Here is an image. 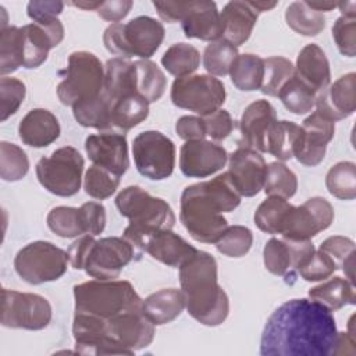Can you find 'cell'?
<instances>
[{"mask_svg": "<svg viewBox=\"0 0 356 356\" xmlns=\"http://www.w3.org/2000/svg\"><path fill=\"white\" fill-rule=\"evenodd\" d=\"M339 10H341V17L346 18H356V3L355 1H341L338 3Z\"/></svg>", "mask_w": 356, "mask_h": 356, "instance_id": "cell-61", "label": "cell"}, {"mask_svg": "<svg viewBox=\"0 0 356 356\" xmlns=\"http://www.w3.org/2000/svg\"><path fill=\"white\" fill-rule=\"evenodd\" d=\"M227 97L224 83L206 74L177 78L171 85V102L179 108L209 115L221 108Z\"/></svg>", "mask_w": 356, "mask_h": 356, "instance_id": "cell-10", "label": "cell"}, {"mask_svg": "<svg viewBox=\"0 0 356 356\" xmlns=\"http://www.w3.org/2000/svg\"><path fill=\"white\" fill-rule=\"evenodd\" d=\"M285 108L293 114H306L316 106L317 93L300 81L295 74L278 93Z\"/></svg>", "mask_w": 356, "mask_h": 356, "instance_id": "cell-40", "label": "cell"}, {"mask_svg": "<svg viewBox=\"0 0 356 356\" xmlns=\"http://www.w3.org/2000/svg\"><path fill=\"white\" fill-rule=\"evenodd\" d=\"M24 67V46H22V28L6 26L1 28L0 40V74L6 76Z\"/></svg>", "mask_w": 356, "mask_h": 356, "instance_id": "cell-38", "label": "cell"}, {"mask_svg": "<svg viewBox=\"0 0 356 356\" xmlns=\"http://www.w3.org/2000/svg\"><path fill=\"white\" fill-rule=\"evenodd\" d=\"M320 250H323L324 253H327L337 264L338 268L342 267V263L345 261V259L355 252V242L350 238L346 236H341V235H335V236H330L327 238L318 248Z\"/></svg>", "mask_w": 356, "mask_h": 356, "instance_id": "cell-54", "label": "cell"}, {"mask_svg": "<svg viewBox=\"0 0 356 356\" xmlns=\"http://www.w3.org/2000/svg\"><path fill=\"white\" fill-rule=\"evenodd\" d=\"M264 192L268 196H278L289 199L296 193L298 178L292 170H289L284 163L274 161L267 165Z\"/></svg>", "mask_w": 356, "mask_h": 356, "instance_id": "cell-45", "label": "cell"}, {"mask_svg": "<svg viewBox=\"0 0 356 356\" xmlns=\"http://www.w3.org/2000/svg\"><path fill=\"white\" fill-rule=\"evenodd\" d=\"M85 150L93 164L100 165L120 177L125 174L129 167L125 134L103 131L100 134L89 135L85 140Z\"/></svg>", "mask_w": 356, "mask_h": 356, "instance_id": "cell-19", "label": "cell"}, {"mask_svg": "<svg viewBox=\"0 0 356 356\" xmlns=\"http://www.w3.org/2000/svg\"><path fill=\"white\" fill-rule=\"evenodd\" d=\"M72 114L82 127L110 131V103L103 90L97 97L72 106Z\"/></svg>", "mask_w": 356, "mask_h": 356, "instance_id": "cell-39", "label": "cell"}, {"mask_svg": "<svg viewBox=\"0 0 356 356\" xmlns=\"http://www.w3.org/2000/svg\"><path fill=\"white\" fill-rule=\"evenodd\" d=\"M338 270L335 261L323 250H314L312 257L298 270L305 281H324Z\"/></svg>", "mask_w": 356, "mask_h": 356, "instance_id": "cell-50", "label": "cell"}, {"mask_svg": "<svg viewBox=\"0 0 356 356\" xmlns=\"http://www.w3.org/2000/svg\"><path fill=\"white\" fill-rule=\"evenodd\" d=\"M229 76L239 90H257L263 83L264 60L252 53L238 54L229 68Z\"/></svg>", "mask_w": 356, "mask_h": 356, "instance_id": "cell-33", "label": "cell"}, {"mask_svg": "<svg viewBox=\"0 0 356 356\" xmlns=\"http://www.w3.org/2000/svg\"><path fill=\"white\" fill-rule=\"evenodd\" d=\"M185 309V299L181 289L167 288L150 293L142 305V312L154 324L163 325L175 320Z\"/></svg>", "mask_w": 356, "mask_h": 356, "instance_id": "cell-29", "label": "cell"}, {"mask_svg": "<svg viewBox=\"0 0 356 356\" xmlns=\"http://www.w3.org/2000/svg\"><path fill=\"white\" fill-rule=\"evenodd\" d=\"M120 185V175L93 164L85 174L83 188L85 192L93 199H107L110 197Z\"/></svg>", "mask_w": 356, "mask_h": 356, "instance_id": "cell-47", "label": "cell"}, {"mask_svg": "<svg viewBox=\"0 0 356 356\" xmlns=\"http://www.w3.org/2000/svg\"><path fill=\"white\" fill-rule=\"evenodd\" d=\"M355 343H356V339L349 332H338L334 355H348V353L355 355L356 353Z\"/></svg>", "mask_w": 356, "mask_h": 356, "instance_id": "cell-60", "label": "cell"}, {"mask_svg": "<svg viewBox=\"0 0 356 356\" xmlns=\"http://www.w3.org/2000/svg\"><path fill=\"white\" fill-rule=\"evenodd\" d=\"M106 335L121 348L135 352L149 346L154 338V324L140 310H129L104 321Z\"/></svg>", "mask_w": 356, "mask_h": 356, "instance_id": "cell-15", "label": "cell"}, {"mask_svg": "<svg viewBox=\"0 0 356 356\" xmlns=\"http://www.w3.org/2000/svg\"><path fill=\"white\" fill-rule=\"evenodd\" d=\"M252 243L253 234L248 227L232 225L220 236L216 242V248L220 253L228 257H242L250 250Z\"/></svg>", "mask_w": 356, "mask_h": 356, "instance_id": "cell-48", "label": "cell"}, {"mask_svg": "<svg viewBox=\"0 0 356 356\" xmlns=\"http://www.w3.org/2000/svg\"><path fill=\"white\" fill-rule=\"evenodd\" d=\"M115 206L120 214L129 220L124 229V238L139 249L149 236L159 231L171 229L175 224L171 206L164 199L154 197L136 185L124 188L115 197Z\"/></svg>", "mask_w": 356, "mask_h": 356, "instance_id": "cell-4", "label": "cell"}, {"mask_svg": "<svg viewBox=\"0 0 356 356\" xmlns=\"http://www.w3.org/2000/svg\"><path fill=\"white\" fill-rule=\"evenodd\" d=\"M51 306L38 293L1 289V325L38 331L49 325Z\"/></svg>", "mask_w": 356, "mask_h": 356, "instance_id": "cell-12", "label": "cell"}, {"mask_svg": "<svg viewBox=\"0 0 356 356\" xmlns=\"http://www.w3.org/2000/svg\"><path fill=\"white\" fill-rule=\"evenodd\" d=\"M47 227L61 238H75L85 234L79 207L57 206L47 214Z\"/></svg>", "mask_w": 356, "mask_h": 356, "instance_id": "cell-43", "label": "cell"}, {"mask_svg": "<svg viewBox=\"0 0 356 356\" xmlns=\"http://www.w3.org/2000/svg\"><path fill=\"white\" fill-rule=\"evenodd\" d=\"M334 221L331 203L320 196L307 199L300 206H292L284 228L282 238L291 241H310L318 232L327 229Z\"/></svg>", "mask_w": 356, "mask_h": 356, "instance_id": "cell-14", "label": "cell"}, {"mask_svg": "<svg viewBox=\"0 0 356 356\" xmlns=\"http://www.w3.org/2000/svg\"><path fill=\"white\" fill-rule=\"evenodd\" d=\"M181 25L186 38L207 42L222 39L224 25L214 1H191L189 11L181 21Z\"/></svg>", "mask_w": 356, "mask_h": 356, "instance_id": "cell-23", "label": "cell"}, {"mask_svg": "<svg viewBox=\"0 0 356 356\" xmlns=\"http://www.w3.org/2000/svg\"><path fill=\"white\" fill-rule=\"evenodd\" d=\"M241 203V195L227 172L199 184L189 185L181 195L179 220L189 235L203 243H216L229 227L222 213L232 211Z\"/></svg>", "mask_w": 356, "mask_h": 356, "instance_id": "cell-2", "label": "cell"}, {"mask_svg": "<svg viewBox=\"0 0 356 356\" xmlns=\"http://www.w3.org/2000/svg\"><path fill=\"white\" fill-rule=\"evenodd\" d=\"M103 1H74L71 3L72 6L78 7V8H82V10H86V11H97V8L102 6Z\"/></svg>", "mask_w": 356, "mask_h": 356, "instance_id": "cell-63", "label": "cell"}, {"mask_svg": "<svg viewBox=\"0 0 356 356\" xmlns=\"http://www.w3.org/2000/svg\"><path fill=\"white\" fill-rule=\"evenodd\" d=\"M238 56V47L224 39L210 42L203 53V67L213 76L229 74V68Z\"/></svg>", "mask_w": 356, "mask_h": 356, "instance_id": "cell-42", "label": "cell"}, {"mask_svg": "<svg viewBox=\"0 0 356 356\" xmlns=\"http://www.w3.org/2000/svg\"><path fill=\"white\" fill-rule=\"evenodd\" d=\"M355 86V72L342 75L317 95L316 110L334 122L352 115L356 108Z\"/></svg>", "mask_w": 356, "mask_h": 356, "instance_id": "cell-21", "label": "cell"}, {"mask_svg": "<svg viewBox=\"0 0 356 356\" xmlns=\"http://www.w3.org/2000/svg\"><path fill=\"white\" fill-rule=\"evenodd\" d=\"M309 4V7H312L316 11H330L332 8H335L338 6V3H332V1H306Z\"/></svg>", "mask_w": 356, "mask_h": 356, "instance_id": "cell-62", "label": "cell"}, {"mask_svg": "<svg viewBox=\"0 0 356 356\" xmlns=\"http://www.w3.org/2000/svg\"><path fill=\"white\" fill-rule=\"evenodd\" d=\"M266 172L267 164L263 156L253 149L239 146L229 156L227 175L241 196L257 195L264 186Z\"/></svg>", "mask_w": 356, "mask_h": 356, "instance_id": "cell-17", "label": "cell"}, {"mask_svg": "<svg viewBox=\"0 0 356 356\" xmlns=\"http://www.w3.org/2000/svg\"><path fill=\"white\" fill-rule=\"evenodd\" d=\"M335 134V122L313 111L302 125V139L295 152L296 160L307 167L320 164L325 156L327 145L332 140Z\"/></svg>", "mask_w": 356, "mask_h": 356, "instance_id": "cell-20", "label": "cell"}, {"mask_svg": "<svg viewBox=\"0 0 356 356\" xmlns=\"http://www.w3.org/2000/svg\"><path fill=\"white\" fill-rule=\"evenodd\" d=\"M288 26L299 35L316 36L325 28V17L323 13L309 7L306 1H293L285 11Z\"/></svg>", "mask_w": 356, "mask_h": 356, "instance_id": "cell-34", "label": "cell"}, {"mask_svg": "<svg viewBox=\"0 0 356 356\" xmlns=\"http://www.w3.org/2000/svg\"><path fill=\"white\" fill-rule=\"evenodd\" d=\"M132 156L140 175L152 181H161L174 171L175 145L159 131H145L135 136Z\"/></svg>", "mask_w": 356, "mask_h": 356, "instance_id": "cell-11", "label": "cell"}, {"mask_svg": "<svg viewBox=\"0 0 356 356\" xmlns=\"http://www.w3.org/2000/svg\"><path fill=\"white\" fill-rule=\"evenodd\" d=\"M60 75L63 81L57 86V96L64 106L72 107L92 100L103 90L104 67L93 53L83 50L71 53Z\"/></svg>", "mask_w": 356, "mask_h": 356, "instance_id": "cell-7", "label": "cell"}, {"mask_svg": "<svg viewBox=\"0 0 356 356\" xmlns=\"http://www.w3.org/2000/svg\"><path fill=\"white\" fill-rule=\"evenodd\" d=\"M295 67L293 64L281 56L268 57L264 60V76L260 90L273 97H278L282 86L293 76Z\"/></svg>", "mask_w": 356, "mask_h": 356, "instance_id": "cell-44", "label": "cell"}, {"mask_svg": "<svg viewBox=\"0 0 356 356\" xmlns=\"http://www.w3.org/2000/svg\"><path fill=\"white\" fill-rule=\"evenodd\" d=\"M25 85L22 81L13 76H1L0 96H1V121L15 114L25 99Z\"/></svg>", "mask_w": 356, "mask_h": 356, "instance_id": "cell-49", "label": "cell"}, {"mask_svg": "<svg viewBox=\"0 0 356 356\" xmlns=\"http://www.w3.org/2000/svg\"><path fill=\"white\" fill-rule=\"evenodd\" d=\"M149 115V102L140 95H129L110 103V131L125 134Z\"/></svg>", "mask_w": 356, "mask_h": 356, "instance_id": "cell-30", "label": "cell"}, {"mask_svg": "<svg viewBox=\"0 0 356 356\" xmlns=\"http://www.w3.org/2000/svg\"><path fill=\"white\" fill-rule=\"evenodd\" d=\"M181 291L188 313L200 324L216 327L225 321L229 300L218 285L217 261L203 250H197L179 267Z\"/></svg>", "mask_w": 356, "mask_h": 356, "instance_id": "cell-3", "label": "cell"}, {"mask_svg": "<svg viewBox=\"0 0 356 356\" xmlns=\"http://www.w3.org/2000/svg\"><path fill=\"white\" fill-rule=\"evenodd\" d=\"M332 38L341 54L355 57L356 54V18L339 17L332 26Z\"/></svg>", "mask_w": 356, "mask_h": 356, "instance_id": "cell-51", "label": "cell"}, {"mask_svg": "<svg viewBox=\"0 0 356 356\" xmlns=\"http://www.w3.org/2000/svg\"><path fill=\"white\" fill-rule=\"evenodd\" d=\"M159 17L165 22H181L189 11L191 1H154Z\"/></svg>", "mask_w": 356, "mask_h": 356, "instance_id": "cell-57", "label": "cell"}, {"mask_svg": "<svg viewBox=\"0 0 356 356\" xmlns=\"http://www.w3.org/2000/svg\"><path fill=\"white\" fill-rule=\"evenodd\" d=\"M29 170L26 153L10 142L0 143V177L4 181L15 182L22 179Z\"/></svg>", "mask_w": 356, "mask_h": 356, "instance_id": "cell-46", "label": "cell"}, {"mask_svg": "<svg viewBox=\"0 0 356 356\" xmlns=\"http://www.w3.org/2000/svg\"><path fill=\"white\" fill-rule=\"evenodd\" d=\"M75 313L108 320L129 310H140L143 300L125 280H90L74 286Z\"/></svg>", "mask_w": 356, "mask_h": 356, "instance_id": "cell-5", "label": "cell"}, {"mask_svg": "<svg viewBox=\"0 0 356 356\" xmlns=\"http://www.w3.org/2000/svg\"><path fill=\"white\" fill-rule=\"evenodd\" d=\"M292 204L284 197L268 196L254 211V224L266 234H281Z\"/></svg>", "mask_w": 356, "mask_h": 356, "instance_id": "cell-36", "label": "cell"}, {"mask_svg": "<svg viewBox=\"0 0 356 356\" xmlns=\"http://www.w3.org/2000/svg\"><path fill=\"white\" fill-rule=\"evenodd\" d=\"M227 150L210 140H186L179 150V170L189 178H206L227 163Z\"/></svg>", "mask_w": 356, "mask_h": 356, "instance_id": "cell-18", "label": "cell"}, {"mask_svg": "<svg viewBox=\"0 0 356 356\" xmlns=\"http://www.w3.org/2000/svg\"><path fill=\"white\" fill-rule=\"evenodd\" d=\"M338 330L332 312L313 299H291L267 318L260 339L263 356H331Z\"/></svg>", "mask_w": 356, "mask_h": 356, "instance_id": "cell-1", "label": "cell"}, {"mask_svg": "<svg viewBox=\"0 0 356 356\" xmlns=\"http://www.w3.org/2000/svg\"><path fill=\"white\" fill-rule=\"evenodd\" d=\"M295 75L310 86L317 95L330 85V63L325 53L316 43L306 44L299 51Z\"/></svg>", "mask_w": 356, "mask_h": 356, "instance_id": "cell-27", "label": "cell"}, {"mask_svg": "<svg viewBox=\"0 0 356 356\" xmlns=\"http://www.w3.org/2000/svg\"><path fill=\"white\" fill-rule=\"evenodd\" d=\"M310 299L321 303L331 312L339 310L346 305H355V286L342 277H334L309 291Z\"/></svg>", "mask_w": 356, "mask_h": 356, "instance_id": "cell-32", "label": "cell"}, {"mask_svg": "<svg viewBox=\"0 0 356 356\" xmlns=\"http://www.w3.org/2000/svg\"><path fill=\"white\" fill-rule=\"evenodd\" d=\"M93 242H95L93 235H83L70 245L67 253H68L70 263L75 270H83V263H85L86 254Z\"/></svg>", "mask_w": 356, "mask_h": 356, "instance_id": "cell-59", "label": "cell"}, {"mask_svg": "<svg viewBox=\"0 0 356 356\" xmlns=\"http://www.w3.org/2000/svg\"><path fill=\"white\" fill-rule=\"evenodd\" d=\"M140 249L149 253L157 261L178 268L197 252L196 248L189 245V242L171 229L153 234L145 241Z\"/></svg>", "mask_w": 356, "mask_h": 356, "instance_id": "cell-24", "label": "cell"}, {"mask_svg": "<svg viewBox=\"0 0 356 356\" xmlns=\"http://www.w3.org/2000/svg\"><path fill=\"white\" fill-rule=\"evenodd\" d=\"M61 128L56 115L46 108H33L26 113L18 125L22 143L31 147H46L60 136Z\"/></svg>", "mask_w": 356, "mask_h": 356, "instance_id": "cell-26", "label": "cell"}, {"mask_svg": "<svg viewBox=\"0 0 356 356\" xmlns=\"http://www.w3.org/2000/svg\"><path fill=\"white\" fill-rule=\"evenodd\" d=\"M82 222L86 235H100L106 227V209L97 202H86L81 207Z\"/></svg>", "mask_w": 356, "mask_h": 356, "instance_id": "cell-53", "label": "cell"}, {"mask_svg": "<svg viewBox=\"0 0 356 356\" xmlns=\"http://www.w3.org/2000/svg\"><path fill=\"white\" fill-rule=\"evenodd\" d=\"M328 192L338 199L352 200L356 197V165L353 161H339L332 165L325 177Z\"/></svg>", "mask_w": 356, "mask_h": 356, "instance_id": "cell-41", "label": "cell"}, {"mask_svg": "<svg viewBox=\"0 0 356 356\" xmlns=\"http://www.w3.org/2000/svg\"><path fill=\"white\" fill-rule=\"evenodd\" d=\"M83 157L72 146L54 150L36 164V177L40 185L56 196H74L81 189Z\"/></svg>", "mask_w": 356, "mask_h": 356, "instance_id": "cell-9", "label": "cell"}, {"mask_svg": "<svg viewBox=\"0 0 356 356\" xmlns=\"http://www.w3.org/2000/svg\"><path fill=\"white\" fill-rule=\"evenodd\" d=\"M161 64L168 74L177 78L192 75L200 64V53L192 44L175 43L165 50Z\"/></svg>", "mask_w": 356, "mask_h": 356, "instance_id": "cell-37", "label": "cell"}, {"mask_svg": "<svg viewBox=\"0 0 356 356\" xmlns=\"http://www.w3.org/2000/svg\"><path fill=\"white\" fill-rule=\"evenodd\" d=\"M131 7H132L131 0H111V1H103L96 13L104 21L117 24L128 15Z\"/></svg>", "mask_w": 356, "mask_h": 356, "instance_id": "cell-58", "label": "cell"}, {"mask_svg": "<svg viewBox=\"0 0 356 356\" xmlns=\"http://www.w3.org/2000/svg\"><path fill=\"white\" fill-rule=\"evenodd\" d=\"M302 139V127L292 121H275L266 140V153L273 154L278 160H289L295 156V152Z\"/></svg>", "mask_w": 356, "mask_h": 356, "instance_id": "cell-31", "label": "cell"}, {"mask_svg": "<svg viewBox=\"0 0 356 356\" xmlns=\"http://www.w3.org/2000/svg\"><path fill=\"white\" fill-rule=\"evenodd\" d=\"M312 241H291L271 238L263 250L266 268L278 277L293 278L295 273L314 253Z\"/></svg>", "mask_w": 356, "mask_h": 356, "instance_id": "cell-16", "label": "cell"}, {"mask_svg": "<svg viewBox=\"0 0 356 356\" xmlns=\"http://www.w3.org/2000/svg\"><path fill=\"white\" fill-rule=\"evenodd\" d=\"M250 4H252L259 13L268 11V10H271V8H274V7L277 6L275 1H271V3H268V1H250Z\"/></svg>", "mask_w": 356, "mask_h": 356, "instance_id": "cell-64", "label": "cell"}, {"mask_svg": "<svg viewBox=\"0 0 356 356\" xmlns=\"http://www.w3.org/2000/svg\"><path fill=\"white\" fill-rule=\"evenodd\" d=\"M175 131L177 135L184 140H199L207 136L203 117L196 115L179 117L175 124Z\"/></svg>", "mask_w": 356, "mask_h": 356, "instance_id": "cell-55", "label": "cell"}, {"mask_svg": "<svg viewBox=\"0 0 356 356\" xmlns=\"http://www.w3.org/2000/svg\"><path fill=\"white\" fill-rule=\"evenodd\" d=\"M259 14L250 1L235 0L227 3L220 13L224 25L222 39L235 47L243 44L250 38Z\"/></svg>", "mask_w": 356, "mask_h": 356, "instance_id": "cell-25", "label": "cell"}, {"mask_svg": "<svg viewBox=\"0 0 356 356\" xmlns=\"http://www.w3.org/2000/svg\"><path fill=\"white\" fill-rule=\"evenodd\" d=\"M134 259V245L118 236H106L92 243L85 263V273L96 280H114Z\"/></svg>", "mask_w": 356, "mask_h": 356, "instance_id": "cell-13", "label": "cell"}, {"mask_svg": "<svg viewBox=\"0 0 356 356\" xmlns=\"http://www.w3.org/2000/svg\"><path fill=\"white\" fill-rule=\"evenodd\" d=\"M203 121L206 127V135L217 142L228 138L234 129V121L231 114L222 108L209 115H204Z\"/></svg>", "mask_w": 356, "mask_h": 356, "instance_id": "cell-52", "label": "cell"}, {"mask_svg": "<svg viewBox=\"0 0 356 356\" xmlns=\"http://www.w3.org/2000/svg\"><path fill=\"white\" fill-rule=\"evenodd\" d=\"M135 63L136 92L150 103L157 102L165 90V75L150 60H138Z\"/></svg>", "mask_w": 356, "mask_h": 356, "instance_id": "cell-35", "label": "cell"}, {"mask_svg": "<svg viewBox=\"0 0 356 356\" xmlns=\"http://www.w3.org/2000/svg\"><path fill=\"white\" fill-rule=\"evenodd\" d=\"M164 26L157 19L140 15L127 24H111L103 33L106 49L120 58L134 56L140 60L150 58L164 40Z\"/></svg>", "mask_w": 356, "mask_h": 356, "instance_id": "cell-6", "label": "cell"}, {"mask_svg": "<svg viewBox=\"0 0 356 356\" xmlns=\"http://www.w3.org/2000/svg\"><path fill=\"white\" fill-rule=\"evenodd\" d=\"M68 261V253L61 248L47 241H35L18 250L14 268L22 281L39 285L63 277Z\"/></svg>", "mask_w": 356, "mask_h": 356, "instance_id": "cell-8", "label": "cell"}, {"mask_svg": "<svg viewBox=\"0 0 356 356\" xmlns=\"http://www.w3.org/2000/svg\"><path fill=\"white\" fill-rule=\"evenodd\" d=\"M277 121L275 108L267 100L259 99L250 103L241 117L242 147L266 153V140L271 125Z\"/></svg>", "mask_w": 356, "mask_h": 356, "instance_id": "cell-22", "label": "cell"}, {"mask_svg": "<svg viewBox=\"0 0 356 356\" xmlns=\"http://www.w3.org/2000/svg\"><path fill=\"white\" fill-rule=\"evenodd\" d=\"M63 8V1H29L26 6V14L33 22H43L57 18Z\"/></svg>", "mask_w": 356, "mask_h": 356, "instance_id": "cell-56", "label": "cell"}, {"mask_svg": "<svg viewBox=\"0 0 356 356\" xmlns=\"http://www.w3.org/2000/svg\"><path fill=\"white\" fill-rule=\"evenodd\" d=\"M103 93L113 103L129 95H138L135 82V63L114 57L106 63Z\"/></svg>", "mask_w": 356, "mask_h": 356, "instance_id": "cell-28", "label": "cell"}]
</instances>
